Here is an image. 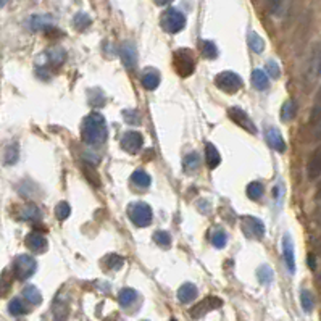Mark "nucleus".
<instances>
[{
  "label": "nucleus",
  "instance_id": "nucleus-1",
  "mask_svg": "<svg viewBox=\"0 0 321 321\" xmlns=\"http://www.w3.org/2000/svg\"><path fill=\"white\" fill-rule=\"evenodd\" d=\"M106 136H109V128H106V121L100 113L92 112L82 120L81 139L86 144L98 147V145L105 144Z\"/></svg>",
  "mask_w": 321,
  "mask_h": 321
},
{
  "label": "nucleus",
  "instance_id": "nucleus-2",
  "mask_svg": "<svg viewBox=\"0 0 321 321\" xmlns=\"http://www.w3.org/2000/svg\"><path fill=\"white\" fill-rule=\"evenodd\" d=\"M160 25H162V29L165 33L176 34L186 28V17L184 13H181L176 9H168L160 18Z\"/></svg>",
  "mask_w": 321,
  "mask_h": 321
},
{
  "label": "nucleus",
  "instance_id": "nucleus-3",
  "mask_svg": "<svg viewBox=\"0 0 321 321\" xmlns=\"http://www.w3.org/2000/svg\"><path fill=\"white\" fill-rule=\"evenodd\" d=\"M173 65H174V70L178 71L179 76L182 78H187L194 73L195 70V57L194 53L190 52L189 49H179L174 52V57H173Z\"/></svg>",
  "mask_w": 321,
  "mask_h": 321
},
{
  "label": "nucleus",
  "instance_id": "nucleus-4",
  "mask_svg": "<svg viewBox=\"0 0 321 321\" xmlns=\"http://www.w3.org/2000/svg\"><path fill=\"white\" fill-rule=\"evenodd\" d=\"M128 217L136 226L145 228L152 223L154 213H152L150 205H147L145 202H134L128 207Z\"/></svg>",
  "mask_w": 321,
  "mask_h": 321
},
{
  "label": "nucleus",
  "instance_id": "nucleus-5",
  "mask_svg": "<svg viewBox=\"0 0 321 321\" xmlns=\"http://www.w3.org/2000/svg\"><path fill=\"white\" fill-rule=\"evenodd\" d=\"M36 268H37L36 260L31 255H26V254L18 255L13 262V274H15V278L20 281L31 278L36 273Z\"/></svg>",
  "mask_w": 321,
  "mask_h": 321
},
{
  "label": "nucleus",
  "instance_id": "nucleus-6",
  "mask_svg": "<svg viewBox=\"0 0 321 321\" xmlns=\"http://www.w3.org/2000/svg\"><path fill=\"white\" fill-rule=\"evenodd\" d=\"M215 84L220 90L226 94H236L242 87V78L233 71H223L215 78Z\"/></svg>",
  "mask_w": 321,
  "mask_h": 321
},
{
  "label": "nucleus",
  "instance_id": "nucleus-7",
  "mask_svg": "<svg viewBox=\"0 0 321 321\" xmlns=\"http://www.w3.org/2000/svg\"><path fill=\"white\" fill-rule=\"evenodd\" d=\"M221 305H223V300H221L220 297H213V295L205 297L203 300H200L197 305H194V307L190 308V316L195 318V319L202 318V316L207 315V313L220 308Z\"/></svg>",
  "mask_w": 321,
  "mask_h": 321
},
{
  "label": "nucleus",
  "instance_id": "nucleus-8",
  "mask_svg": "<svg viewBox=\"0 0 321 321\" xmlns=\"http://www.w3.org/2000/svg\"><path fill=\"white\" fill-rule=\"evenodd\" d=\"M228 115L233 123L241 126L242 129H246V131H249L250 134H257V126L254 125V121L250 120V117L242 109H239V106H231V109L228 110Z\"/></svg>",
  "mask_w": 321,
  "mask_h": 321
},
{
  "label": "nucleus",
  "instance_id": "nucleus-9",
  "mask_svg": "<svg viewBox=\"0 0 321 321\" xmlns=\"http://www.w3.org/2000/svg\"><path fill=\"white\" fill-rule=\"evenodd\" d=\"M242 229L247 234V238L262 239L265 234V225L262 220L255 217H244L242 218Z\"/></svg>",
  "mask_w": 321,
  "mask_h": 321
},
{
  "label": "nucleus",
  "instance_id": "nucleus-10",
  "mask_svg": "<svg viewBox=\"0 0 321 321\" xmlns=\"http://www.w3.org/2000/svg\"><path fill=\"white\" fill-rule=\"evenodd\" d=\"M144 145V137L137 131H128L121 137V147L128 154H137Z\"/></svg>",
  "mask_w": 321,
  "mask_h": 321
},
{
  "label": "nucleus",
  "instance_id": "nucleus-11",
  "mask_svg": "<svg viewBox=\"0 0 321 321\" xmlns=\"http://www.w3.org/2000/svg\"><path fill=\"white\" fill-rule=\"evenodd\" d=\"M282 255H284V262L289 273H295V254H294V242L289 234H284L282 238Z\"/></svg>",
  "mask_w": 321,
  "mask_h": 321
},
{
  "label": "nucleus",
  "instance_id": "nucleus-12",
  "mask_svg": "<svg viewBox=\"0 0 321 321\" xmlns=\"http://www.w3.org/2000/svg\"><path fill=\"white\" fill-rule=\"evenodd\" d=\"M25 244L29 250L36 252V254H41V252L47 250V239H45V236H42L41 233H36V231L29 233L26 236Z\"/></svg>",
  "mask_w": 321,
  "mask_h": 321
},
{
  "label": "nucleus",
  "instance_id": "nucleus-13",
  "mask_svg": "<svg viewBox=\"0 0 321 321\" xmlns=\"http://www.w3.org/2000/svg\"><path fill=\"white\" fill-rule=\"evenodd\" d=\"M52 313H53V319L55 321H66L68 315H70V305L62 297H57L55 302L52 305Z\"/></svg>",
  "mask_w": 321,
  "mask_h": 321
},
{
  "label": "nucleus",
  "instance_id": "nucleus-14",
  "mask_svg": "<svg viewBox=\"0 0 321 321\" xmlns=\"http://www.w3.org/2000/svg\"><path fill=\"white\" fill-rule=\"evenodd\" d=\"M266 142H268V145L271 149L278 150V152L286 150V142H284V139H282L281 133L276 128H270L268 131H266Z\"/></svg>",
  "mask_w": 321,
  "mask_h": 321
},
{
  "label": "nucleus",
  "instance_id": "nucleus-15",
  "mask_svg": "<svg viewBox=\"0 0 321 321\" xmlns=\"http://www.w3.org/2000/svg\"><path fill=\"white\" fill-rule=\"evenodd\" d=\"M120 55H121V60H123V63L128 66V68H134L136 63H137V57H136V49L133 44H123L120 49Z\"/></svg>",
  "mask_w": 321,
  "mask_h": 321
},
{
  "label": "nucleus",
  "instance_id": "nucleus-16",
  "mask_svg": "<svg viewBox=\"0 0 321 321\" xmlns=\"http://www.w3.org/2000/svg\"><path fill=\"white\" fill-rule=\"evenodd\" d=\"M307 171H308L310 179H316L321 176V147L316 149L315 154L311 155L308 166H307Z\"/></svg>",
  "mask_w": 321,
  "mask_h": 321
},
{
  "label": "nucleus",
  "instance_id": "nucleus-17",
  "mask_svg": "<svg viewBox=\"0 0 321 321\" xmlns=\"http://www.w3.org/2000/svg\"><path fill=\"white\" fill-rule=\"evenodd\" d=\"M195 297H197V287L192 284V282H184L178 290V299L182 303L192 302V300H195Z\"/></svg>",
  "mask_w": 321,
  "mask_h": 321
},
{
  "label": "nucleus",
  "instance_id": "nucleus-18",
  "mask_svg": "<svg viewBox=\"0 0 321 321\" xmlns=\"http://www.w3.org/2000/svg\"><path fill=\"white\" fill-rule=\"evenodd\" d=\"M252 86H254L257 90L268 89V86H270L268 74H266L263 70H255L254 73H252Z\"/></svg>",
  "mask_w": 321,
  "mask_h": 321
},
{
  "label": "nucleus",
  "instance_id": "nucleus-19",
  "mask_svg": "<svg viewBox=\"0 0 321 321\" xmlns=\"http://www.w3.org/2000/svg\"><path fill=\"white\" fill-rule=\"evenodd\" d=\"M160 84V74L155 70H147L142 74V86L147 90H155Z\"/></svg>",
  "mask_w": 321,
  "mask_h": 321
},
{
  "label": "nucleus",
  "instance_id": "nucleus-20",
  "mask_svg": "<svg viewBox=\"0 0 321 321\" xmlns=\"http://www.w3.org/2000/svg\"><path fill=\"white\" fill-rule=\"evenodd\" d=\"M205 158H207V165H208L210 170H215L221 162L220 152L217 150L215 145L210 144V142L207 144V149H205Z\"/></svg>",
  "mask_w": 321,
  "mask_h": 321
},
{
  "label": "nucleus",
  "instance_id": "nucleus-21",
  "mask_svg": "<svg viewBox=\"0 0 321 321\" xmlns=\"http://www.w3.org/2000/svg\"><path fill=\"white\" fill-rule=\"evenodd\" d=\"M131 182L134 186L141 187V189H147L152 182V178L149 173H145L144 170H136L131 176Z\"/></svg>",
  "mask_w": 321,
  "mask_h": 321
},
{
  "label": "nucleus",
  "instance_id": "nucleus-22",
  "mask_svg": "<svg viewBox=\"0 0 321 321\" xmlns=\"http://www.w3.org/2000/svg\"><path fill=\"white\" fill-rule=\"evenodd\" d=\"M136 297H137V292L134 289L131 287H125V289H121L120 290V294H118V302L121 307H129L134 300H136Z\"/></svg>",
  "mask_w": 321,
  "mask_h": 321
},
{
  "label": "nucleus",
  "instance_id": "nucleus-23",
  "mask_svg": "<svg viewBox=\"0 0 321 321\" xmlns=\"http://www.w3.org/2000/svg\"><path fill=\"white\" fill-rule=\"evenodd\" d=\"M23 295H25V299L33 305H39L42 302V294L39 292V289L36 286H26L23 289Z\"/></svg>",
  "mask_w": 321,
  "mask_h": 321
},
{
  "label": "nucleus",
  "instance_id": "nucleus-24",
  "mask_svg": "<svg viewBox=\"0 0 321 321\" xmlns=\"http://www.w3.org/2000/svg\"><path fill=\"white\" fill-rule=\"evenodd\" d=\"M21 218L29 220V221H37L41 218V211L34 203H28L21 208Z\"/></svg>",
  "mask_w": 321,
  "mask_h": 321
},
{
  "label": "nucleus",
  "instance_id": "nucleus-25",
  "mask_svg": "<svg viewBox=\"0 0 321 321\" xmlns=\"http://www.w3.org/2000/svg\"><path fill=\"white\" fill-rule=\"evenodd\" d=\"M12 282H13V274H10L9 270H4L2 274H0V297H5L9 294Z\"/></svg>",
  "mask_w": 321,
  "mask_h": 321
},
{
  "label": "nucleus",
  "instance_id": "nucleus-26",
  "mask_svg": "<svg viewBox=\"0 0 321 321\" xmlns=\"http://www.w3.org/2000/svg\"><path fill=\"white\" fill-rule=\"evenodd\" d=\"M300 303H302L303 311H307V313H310L313 310V307H315V299H313V294L310 292L308 289H302V292H300Z\"/></svg>",
  "mask_w": 321,
  "mask_h": 321
},
{
  "label": "nucleus",
  "instance_id": "nucleus-27",
  "mask_svg": "<svg viewBox=\"0 0 321 321\" xmlns=\"http://www.w3.org/2000/svg\"><path fill=\"white\" fill-rule=\"evenodd\" d=\"M295 112H297V103L294 100H287L284 105H282L281 109V118L282 121H290L295 117Z\"/></svg>",
  "mask_w": 321,
  "mask_h": 321
},
{
  "label": "nucleus",
  "instance_id": "nucleus-28",
  "mask_svg": "<svg viewBox=\"0 0 321 321\" xmlns=\"http://www.w3.org/2000/svg\"><path fill=\"white\" fill-rule=\"evenodd\" d=\"M249 47L254 50L255 53H262L263 52V49H265V41L262 39V37H260L257 33H250L249 34Z\"/></svg>",
  "mask_w": 321,
  "mask_h": 321
},
{
  "label": "nucleus",
  "instance_id": "nucleus-29",
  "mask_svg": "<svg viewBox=\"0 0 321 321\" xmlns=\"http://www.w3.org/2000/svg\"><path fill=\"white\" fill-rule=\"evenodd\" d=\"M247 195L250 200H258L260 197L263 195V184L258 181H254L250 182V184L247 186Z\"/></svg>",
  "mask_w": 321,
  "mask_h": 321
},
{
  "label": "nucleus",
  "instance_id": "nucleus-30",
  "mask_svg": "<svg viewBox=\"0 0 321 321\" xmlns=\"http://www.w3.org/2000/svg\"><path fill=\"white\" fill-rule=\"evenodd\" d=\"M200 50H202V55L205 58H217L218 57V49H217L215 42H211V41H202Z\"/></svg>",
  "mask_w": 321,
  "mask_h": 321
},
{
  "label": "nucleus",
  "instance_id": "nucleus-31",
  "mask_svg": "<svg viewBox=\"0 0 321 321\" xmlns=\"http://www.w3.org/2000/svg\"><path fill=\"white\" fill-rule=\"evenodd\" d=\"M184 170L187 173H194L198 166H200V160H198V155L195 154V152H192V154H189L186 158H184Z\"/></svg>",
  "mask_w": 321,
  "mask_h": 321
},
{
  "label": "nucleus",
  "instance_id": "nucleus-32",
  "mask_svg": "<svg viewBox=\"0 0 321 321\" xmlns=\"http://www.w3.org/2000/svg\"><path fill=\"white\" fill-rule=\"evenodd\" d=\"M18 160V145L17 144H10L9 147L5 150V155H4V163L5 165H13L17 163Z\"/></svg>",
  "mask_w": 321,
  "mask_h": 321
},
{
  "label": "nucleus",
  "instance_id": "nucleus-33",
  "mask_svg": "<svg viewBox=\"0 0 321 321\" xmlns=\"http://www.w3.org/2000/svg\"><path fill=\"white\" fill-rule=\"evenodd\" d=\"M258 274V281L262 282V284H271L273 281V270L270 268L268 265H262L257 271Z\"/></svg>",
  "mask_w": 321,
  "mask_h": 321
},
{
  "label": "nucleus",
  "instance_id": "nucleus-34",
  "mask_svg": "<svg viewBox=\"0 0 321 321\" xmlns=\"http://www.w3.org/2000/svg\"><path fill=\"white\" fill-rule=\"evenodd\" d=\"M9 310H10V313H12V315H15V316L25 315V313L28 311V308H26L25 302H23L21 299H13V300L9 303Z\"/></svg>",
  "mask_w": 321,
  "mask_h": 321
},
{
  "label": "nucleus",
  "instance_id": "nucleus-35",
  "mask_svg": "<svg viewBox=\"0 0 321 321\" xmlns=\"http://www.w3.org/2000/svg\"><path fill=\"white\" fill-rule=\"evenodd\" d=\"M105 263H106V266H109L110 270H120L121 266H123V263H125V258L117 255V254H112V255H109L105 258Z\"/></svg>",
  "mask_w": 321,
  "mask_h": 321
},
{
  "label": "nucleus",
  "instance_id": "nucleus-36",
  "mask_svg": "<svg viewBox=\"0 0 321 321\" xmlns=\"http://www.w3.org/2000/svg\"><path fill=\"white\" fill-rule=\"evenodd\" d=\"M70 213H71V207H70V203H68V202H60L55 207V215H57V218L60 221L66 220L68 217H70Z\"/></svg>",
  "mask_w": 321,
  "mask_h": 321
},
{
  "label": "nucleus",
  "instance_id": "nucleus-37",
  "mask_svg": "<svg viewBox=\"0 0 321 321\" xmlns=\"http://www.w3.org/2000/svg\"><path fill=\"white\" fill-rule=\"evenodd\" d=\"M154 241L158 244V246H162L165 249L171 246V236L168 234L166 231H157L154 234Z\"/></svg>",
  "mask_w": 321,
  "mask_h": 321
},
{
  "label": "nucleus",
  "instance_id": "nucleus-38",
  "mask_svg": "<svg viewBox=\"0 0 321 321\" xmlns=\"http://www.w3.org/2000/svg\"><path fill=\"white\" fill-rule=\"evenodd\" d=\"M84 174H86V178L89 179V182L92 186H95V187H98L100 186V178L97 176V173H95V170L94 168H90V166H84Z\"/></svg>",
  "mask_w": 321,
  "mask_h": 321
},
{
  "label": "nucleus",
  "instance_id": "nucleus-39",
  "mask_svg": "<svg viewBox=\"0 0 321 321\" xmlns=\"http://www.w3.org/2000/svg\"><path fill=\"white\" fill-rule=\"evenodd\" d=\"M226 242H228V238H226L225 233L218 231V233H215V234L211 236V244H213V246H215L217 249H223V247L226 246Z\"/></svg>",
  "mask_w": 321,
  "mask_h": 321
},
{
  "label": "nucleus",
  "instance_id": "nucleus-40",
  "mask_svg": "<svg viewBox=\"0 0 321 321\" xmlns=\"http://www.w3.org/2000/svg\"><path fill=\"white\" fill-rule=\"evenodd\" d=\"M74 25H76V28H78V29H84V28H87L90 25V18L87 17L86 13H79V15H76Z\"/></svg>",
  "mask_w": 321,
  "mask_h": 321
},
{
  "label": "nucleus",
  "instance_id": "nucleus-41",
  "mask_svg": "<svg viewBox=\"0 0 321 321\" xmlns=\"http://www.w3.org/2000/svg\"><path fill=\"white\" fill-rule=\"evenodd\" d=\"M125 120H126V123L129 125H139L141 123V117H139V113H137L136 110H126L125 112Z\"/></svg>",
  "mask_w": 321,
  "mask_h": 321
},
{
  "label": "nucleus",
  "instance_id": "nucleus-42",
  "mask_svg": "<svg viewBox=\"0 0 321 321\" xmlns=\"http://www.w3.org/2000/svg\"><path fill=\"white\" fill-rule=\"evenodd\" d=\"M266 70H268V73H270L271 78H279L281 71H279V66H278L276 62H273V60H270V62L266 63Z\"/></svg>",
  "mask_w": 321,
  "mask_h": 321
},
{
  "label": "nucleus",
  "instance_id": "nucleus-43",
  "mask_svg": "<svg viewBox=\"0 0 321 321\" xmlns=\"http://www.w3.org/2000/svg\"><path fill=\"white\" fill-rule=\"evenodd\" d=\"M31 26L33 29H41V28H45V26H49V20H45L42 17H34L31 20Z\"/></svg>",
  "mask_w": 321,
  "mask_h": 321
},
{
  "label": "nucleus",
  "instance_id": "nucleus-44",
  "mask_svg": "<svg viewBox=\"0 0 321 321\" xmlns=\"http://www.w3.org/2000/svg\"><path fill=\"white\" fill-rule=\"evenodd\" d=\"M154 2H155L158 7H165V5H168V4H171L173 0H154Z\"/></svg>",
  "mask_w": 321,
  "mask_h": 321
},
{
  "label": "nucleus",
  "instance_id": "nucleus-45",
  "mask_svg": "<svg viewBox=\"0 0 321 321\" xmlns=\"http://www.w3.org/2000/svg\"><path fill=\"white\" fill-rule=\"evenodd\" d=\"M308 266H310L311 270H315V268H316V265H315V257H313V255H310V257H308Z\"/></svg>",
  "mask_w": 321,
  "mask_h": 321
},
{
  "label": "nucleus",
  "instance_id": "nucleus-46",
  "mask_svg": "<svg viewBox=\"0 0 321 321\" xmlns=\"http://www.w3.org/2000/svg\"><path fill=\"white\" fill-rule=\"evenodd\" d=\"M316 282H318V286L321 287V273L318 274V278H316Z\"/></svg>",
  "mask_w": 321,
  "mask_h": 321
},
{
  "label": "nucleus",
  "instance_id": "nucleus-47",
  "mask_svg": "<svg viewBox=\"0 0 321 321\" xmlns=\"http://www.w3.org/2000/svg\"><path fill=\"white\" fill-rule=\"evenodd\" d=\"M4 4H5V0H0V7H4Z\"/></svg>",
  "mask_w": 321,
  "mask_h": 321
},
{
  "label": "nucleus",
  "instance_id": "nucleus-48",
  "mask_svg": "<svg viewBox=\"0 0 321 321\" xmlns=\"http://www.w3.org/2000/svg\"><path fill=\"white\" fill-rule=\"evenodd\" d=\"M171 321H178V319H174V318H173V319H171Z\"/></svg>",
  "mask_w": 321,
  "mask_h": 321
},
{
  "label": "nucleus",
  "instance_id": "nucleus-49",
  "mask_svg": "<svg viewBox=\"0 0 321 321\" xmlns=\"http://www.w3.org/2000/svg\"><path fill=\"white\" fill-rule=\"evenodd\" d=\"M319 74H321V70H319Z\"/></svg>",
  "mask_w": 321,
  "mask_h": 321
}]
</instances>
